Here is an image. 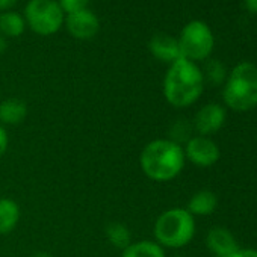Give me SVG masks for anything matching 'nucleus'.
Masks as SVG:
<instances>
[{"instance_id":"f257e3e1","label":"nucleus","mask_w":257,"mask_h":257,"mask_svg":"<svg viewBox=\"0 0 257 257\" xmlns=\"http://www.w3.org/2000/svg\"><path fill=\"white\" fill-rule=\"evenodd\" d=\"M204 89V77L200 67L185 58L173 62L164 79L165 100L174 107L194 104Z\"/></svg>"},{"instance_id":"f03ea898","label":"nucleus","mask_w":257,"mask_h":257,"mask_svg":"<svg viewBox=\"0 0 257 257\" xmlns=\"http://www.w3.org/2000/svg\"><path fill=\"white\" fill-rule=\"evenodd\" d=\"M183 147L170 140H155L149 143L140 156L143 173L155 182H170L176 179L185 167Z\"/></svg>"},{"instance_id":"7ed1b4c3","label":"nucleus","mask_w":257,"mask_h":257,"mask_svg":"<svg viewBox=\"0 0 257 257\" xmlns=\"http://www.w3.org/2000/svg\"><path fill=\"white\" fill-rule=\"evenodd\" d=\"M227 107L246 112L257 106V67L252 62L237 64L227 76L222 89Z\"/></svg>"},{"instance_id":"20e7f679","label":"nucleus","mask_w":257,"mask_h":257,"mask_svg":"<svg viewBox=\"0 0 257 257\" xmlns=\"http://www.w3.org/2000/svg\"><path fill=\"white\" fill-rule=\"evenodd\" d=\"M155 239L164 248H182L195 234V219L186 210L174 207L165 210L155 222Z\"/></svg>"},{"instance_id":"39448f33","label":"nucleus","mask_w":257,"mask_h":257,"mask_svg":"<svg viewBox=\"0 0 257 257\" xmlns=\"http://www.w3.org/2000/svg\"><path fill=\"white\" fill-rule=\"evenodd\" d=\"M25 20L35 34L49 37L62 28L65 14L56 0H29L25 10Z\"/></svg>"},{"instance_id":"423d86ee","label":"nucleus","mask_w":257,"mask_h":257,"mask_svg":"<svg viewBox=\"0 0 257 257\" xmlns=\"http://www.w3.org/2000/svg\"><path fill=\"white\" fill-rule=\"evenodd\" d=\"M179 46L185 59H189L192 62L204 61L210 56L213 50L215 38L210 28L204 22L192 20L182 29Z\"/></svg>"},{"instance_id":"0eeeda50","label":"nucleus","mask_w":257,"mask_h":257,"mask_svg":"<svg viewBox=\"0 0 257 257\" xmlns=\"http://www.w3.org/2000/svg\"><path fill=\"white\" fill-rule=\"evenodd\" d=\"M185 159H188L191 164L207 168L218 162L219 159V149L213 140L209 137H192L183 149Z\"/></svg>"},{"instance_id":"6e6552de","label":"nucleus","mask_w":257,"mask_h":257,"mask_svg":"<svg viewBox=\"0 0 257 257\" xmlns=\"http://www.w3.org/2000/svg\"><path fill=\"white\" fill-rule=\"evenodd\" d=\"M225 116H227L225 109L221 104L209 103L195 113L192 127L200 137H209L218 132L224 125Z\"/></svg>"},{"instance_id":"1a4fd4ad","label":"nucleus","mask_w":257,"mask_h":257,"mask_svg":"<svg viewBox=\"0 0 257 257\" xmlns=\"http://www.w3.org/2000/svg\"><path fill=\"white\" fill-rule=\"evenodd\" d=\"M65 25L71 37L77 40H89L100 31V22L89 10H82L65 17Z\"/></svg>"},{"instance_id":"9d476101","label":"nucleus","mask_w":257,"mask_h":257,"mask_svg":"<svg viewBox=\"0 0 257 257\" xmlns=\"http://www.w3.org/2000/svg\"><path fill=\"white\" fill-rule=\"evenodd\" d=\"M206 245L215 257H233L239 249L237 240L224 227L210 228L206 236Z\"/></svg>"},{"instance_id":"9b49d317","label":"nucleus","mask_w":257,"mask_h":257,"mask_svg":"<svg viewBox=\"0 0 257 257\" xmlns=\"http://www.w3.org/2000/svg\"><path fill=\"white\" fill-rule=\"evenodd\" d=\"M149 49L152 52V55L162 62L167 64H173L176 61H179L182 56L180 52V46H179V40L174 37H170L167 34H156L150 43H149Z\"/></svg>"},{"instance_id":"f8f14e48","label":"nucleus","mask_w":257,"mask_h":257,"mask_svg":"<svg viewBox=\"0 0 257 257\" xmlns=\"http://www.w3.org/2000/svg\"><path fill=\"white\" fill-rule=\"evenodd\" d=\"M28 116V106L19 98H8L0 103V124L17 125Z\"/></svg>"},{"instance_id":"ddd939ff","label":"nucleus","mask_w":257,"mask_h":257,"mask_svg":"<svg viewBox=\"0 0 257 257\" xmlns=\"http://www.w3.org/2000/svg\"><path fill=\"white\" fill-rule=\"evenodd\" d=\"M216 204H218V200H216V195L212 192V191H207V189H203V191H198L195 192L189 203H188V212L195 216H206V215H210L215 212L216 209Z\"/></svg>"},{"instance_id":"4468645a","label":"nucleus","mask_w":257,"mask_h":257,"mask_svg":"<svg viewBox=\"0 0 257 257\" xmlns=\"http://www.w3.org/2000/svg\"><path fill=\"white\" fill-rule=\"evenodd\" d=\"M20 221V207L11 198H0V234L5 236L14 231Z\"/></svg>"},{"instance_id":"2eb2a0df","label":"nucleus","mask_w":257,"mask_h":257,"mask_svg":"<svg viewBox=\"0 0 257 257\" xmlns=\"http://www.w3.org/2000/svg\"><path fill=\"white\" fill-rule=\"evenodd\" d=\"M26 20L23 16L14 11H4L0 14V34L4 37L19 38L25 34Z\"/></svg>"},{"instance_id":"dca6fc26","label":"nucleus","mask_w":257,"mask_h":257,"mask_svg":"<svg viewBox=\"0 0 257 257\" xmlns=\"http://www.w3.org/2000/svg\"><path fill=\"white\" fill-rule=\"evenodd\" d=\"M121 257H165V251L156 240H140L122 249Z\"/></svg>"},{"instance_id":"f3484780","label":"nucleus","mask_w":257,"mask_h":257,"mask_svg":"<svg viewBox=\"0 0 257 257\" xmlns=\"http://www.w3.org/2000/svg\"><path fill=\"white\" fill-rule=\"evenodd\" d=\"M106 237L118 249H125L132 243V233L124 224L121 222H112L106 227Z\"/></svg>"},{"instance_id":"a211bd4d","label":"nucleus","mask_w":257,"mask_h":257,"mask_svg":"<svg viewBox=\"0 0 257 257\" xmlns=\"http://www.w3.org/2000/svg\"><path fill=\"white\" fill-rule=\"evenodd\" d=\"M227 76H228L227 74V70H225V67H224V64L221 61L212 59L204 67L203 77H204V82H209L210 85L219 86V85L225 83Z\"/></svg>"},{"instance_id":"6ab92c4d","label":"nucleus","mask_w":257,"mask_h":257,"mask_svg":"<svg viewBox=\"0 0 257 257\" xmlns=\"http://www.w3.org/2000/svg\"><path fill=\"white\" fill-rule=\"evenodd\" d=\"M191 131H192V127L189 125V122L186 119H179L170 128V141H173V143H176L179 146L182 143L186 144L192 138Z\"/></svg>"},{"instance_id":"aec40b11","label":"nucleus","mask_w":257,"mask_h":257,"mask_svg":"<svg viewBox=\"0 0 257 257\" xmlns=\"http://www.w3.org/2000/svg\"><path fill=\"white\" fill-rule=\"evenodd\" d=\"M58 4L61 7V10L64 11V14H73L82 10H86L89 0H58Z\"/></svg>"},{"instance_id":"412c9836","label":"nucleus","mask_w":257,"mask_h":257,"mask_svg":"<svg viewBox=\"0 0 257 257\" xmlns=\"http://www.w3.org/2000/svg\"><path fill=\"white\" fill-rule=\"evenodd\" d=\"M8 143H10V140H8V134H7V131H5V127L0 124V159H2V156L5 155V152H7V149H8Z\"/></svg>"},{"instance_id":"4be33fe9","label":"nucleus","mask_w":257,"mask_h":257,"mask_svg":"<svg viewBox=\"0 0 257 257\" xmlns=\"http://www.w3.org/2000/svg\"><path fill=\"white\" fill-rule=\"evenodd\" d=\"M233 257H257V249H254V248H239Z\"/></svg>"},{"instance_id":"5701e85b","label":"nucleus","mask_w":257,"mask_h":257,"mask_svg":"<svg viewBox=\"0 0 257 257\" xmlns=\"http://www.w3.org/2000/svg\"><path fill=\"white\" fill-rule=\"evenodd\" d=\"M19 2V0H0V11H11V8Z\"/></svg>"},{"instance_id":"b1692460","label":"nucleus","mask_w":257,"mask_h":257,"mask_svg":"<svg viewBox=\"0 0 257 257\" xmlns=\"http://www.w3.org/2000/svg\"><path fill=\"white\" fill-rule=\"evenodd\" d=\"M245 4V8L252 13V14H257V0H243Z\"/></svg>"},{"instance_id":"393cba45","label":"nucleus","mask_w":257,"mask_h":257,"mask_svg":"<svg viewBox=\"0 0 257 257\" xmlns=\"http://www.w3.org/2000/svg\"><path fill=\"white\" fill-rule=\"evenodd\" d=\"M7 40H5V37L2 35V34H0V55H2L5 50H7Z\"/></svg>"},{"instance_id":"a878e982","label":"nucleus","mask_w":257,"mask_h":257,"mask_svg":"<svg viewBox=\"0 0 257 257\" xmlns=\"http://www.w3.org/2000/svg\"><path fill=\"white\" fill-rule=\"evenodd\" d=\"M32 257H52V255H50V254H47V252H43V251H41V252H35Z\"/></svg>"},{"instance_id":"bb28decb","label":"nucleus","mask_w":257,"mask_h":257,"mask_svg":"<svg viewBox=\"0 0 257 257\" xmlns=\"http://www.w3.org/2000/svg\"><path fill=\"white\" fill-rule=\"evenodd\" d=\"M177 257H183V255H177Z\"/></svg>"}]
</instances>
